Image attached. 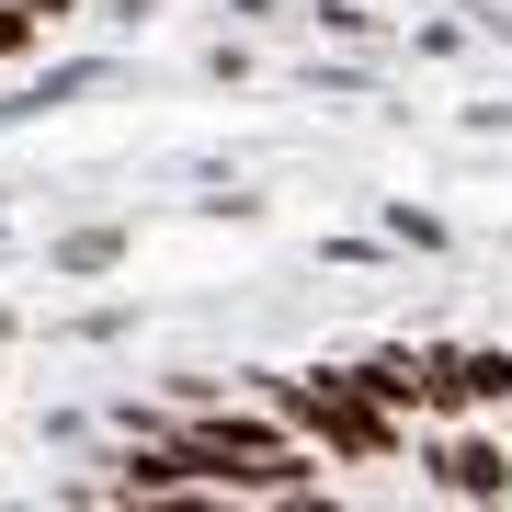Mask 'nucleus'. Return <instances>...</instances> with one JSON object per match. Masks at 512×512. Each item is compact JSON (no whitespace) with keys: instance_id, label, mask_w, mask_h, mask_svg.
Returning a JSON list of instances; mask_svg holds the SVG:
<instances>
[{"instance_id":"nucleus-1","label":"nucleus","mask_w":512,"mask_h":512,"mask_svg":"<svg viewBox=\"0 0 512 512\" xmlns=\"http://www.w3.org/2000/svg\"><path fill=\"white\" fill-rule=\"evenodd\" d=\"M251 387H262V410H285L296 433H308L319 456H342V467H399L410 433H421L410 410H387L376 387H353V365H319V376H251Z\"/></svg>"},{"instance_id":"nucleus-2","label":"nucleus","mask_w":512,"mask_h":512,"mask_svg":"<svg viewBox=\"0 0 512 512\" xmlns=\"http://www.w3.org/2000/svg\"><path fill=\"white\" fill-rule=\"evenodd\" d=\"M421 467H433L444 501H512V456L490 433H421Z\"/></svg>"},{"instance_id":"nucleus-3","label":"nucleus","mask_w":512,"mask_h":512,"mask_svg":"<svg viewBox=\"0 0 512 512\" xmlns=\"http://www.w3.org/2000/svg\"><path fill=\"white\" fill-rule=\"evenodd\" d=\"M353 387H376V399L410 410V421H444V365H433V353H399V342H387V353L353 365Z\"/></svg>"},{"instance_id":"nucleus-4","label":"nucleus","mask_w":512,"mask_h":512,"mask_svg":"<svg viewBox=\"0 0 512 512\" xmlns=\"http://www.w3.org/2000/svg\"><path fill=\"white\" fill-rule=\"evenodd\" d=\"M444 410H512V353H433Z\"/></svg>"},{"instance_id":"nucleus-5","label":"nucleus","mask_w":512,"mask_h":512,"mask_svg":"<svg viewBox=\"0 0 512 512\" xmlns=\"http://www.w3.org/2000/svg\"><path fill=\"white\" fill-rule=\"evenodd\" d=\"M46 262H57V274H114V262H126V228H69Z\"/></svg>"},{"instance_id":"nucleus-6","label":"nucleus","mask_w":512,"mask_h":512,"mask_svg":"<svg viewBox=\"0 0 512 512\" xmlns=\"http://www.w3.org/2000/svg\"><path fill=\"white\" fill-rule=\"evenodd\" d=\"M35 35H46V0H0V57H23Z\"/></svg>"},{"instance_id":"nucleus-7","label":"nucleus","mask_w":512,"mask_h":512,"mask_svg":"<svg viewBox=\"0 0 512 512\" xmlns=\"http://www.w3.org/2000/svg\"><path fill=\"white\" fill-rule=\"evenodd\" d=\"M319 35H342V46H365V35H376V12H365V0H330V12H319Z\"/></svg>"},{"instance_id":"nucleus-8","label":"nucleus","mask_w":512,"mask_h":512,"mask_svg":"<svg viewBox=\"0 0 512 512\" xmlns=\"http://www.w3.org/2000/svg\"><path fill=\"white\" fill-rule=\"evenodd\" d=\"M387 228H399L410 251H444V217H421V205H387Z\"/></svg>"},{"instance_id":"nucleus-9","label":"nucleus","mask_w":512,"mask_h":512,"mask_svg":"<svg viewBox=\"0 0 512 512\" xmlns=\"http://www.w3.org/2000/svg\"><path fill=\"white\" fill-rule=\"evenodd\" d=\"M46 12H80V0H46Z\"/></svg>"}]
</instances>
